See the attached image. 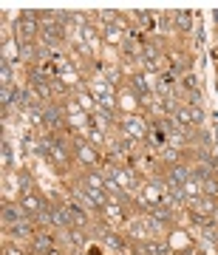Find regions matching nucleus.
<instances>
[{
	"instance_id": "obj_1",
	"label": "nucleus",
	"mask_w": 218,
	"mask_h": 255,
	"mask_svg": "<svg viewBox=\"0 0 218 255\" xmlns=\"http://www.w3.org/2000/svg\"><path fill=\"white\" fill-rule=\"evenodd\" d=\"M190 179H193V170L187 168V165H173L168 170V185H190Z\"/></svg>"
},
{
	"instance_id": "obj_2",
	"label": "nucleus",
	"mask_w": 218,
	"mask_h": 255,
	"mask_svg": "<svg viewBox=\"0 0 218 255\" xmlns=\"http://www.w3.org/2000/svg\"><path fill=\"white\" fill-rule=\"evenodd\" d=\"M20 207L26 210V213H32V216H40L43 210H46V202L40 199V196H34V193H23V202H20Z\"/></svg>"
},
{
	"instance_id": "obj_3",
	"label": "nucleus",
	"mask_w": 218,
	"mask_h": 255,
	"mask_svg": "<svg viewBox=\"0 0 218 255\" xmlns=\"http://www.w3.org/2000/svg\"><path fill=\"white\" fill-rule=\"evenodd\" d=\"M34 17H37V15H32V12H26V15L20 17V23H17V37H20V40H29V37H34V32H37Z\"/></svg>"
},
{
	"instance_id": "obj_4",
	"label": "nucleus",
	"mask_w": 218,
	"mask_h": 255,
	"mask_svg": "<svg viewBox=\"0 0 218 255\" xmlns=\"http://www.w3.org/2000/svg\"><path fill=\"white\" fill-rule=\"evenodd\" d=\"M66 216H68V221H71V224H80V227L88 221V219H85V213L80 210V207H74V204H68V207H66Z\"/></svg>"
},
{
	"instance_id": "obj_5",
	"label": "nucleus",
	"mask_w": 218,
	"mask_h": 255,
	"mask_svg": "<svg viewBox=\"0 0 218 255\" xmlns=\"http://www.w3.org/2000/svg\"><path fill=\"white\" fill-rule=\"evenodd\" d=\"M20 207H15V204H3V221L6 224H17L20 221V213H17Z\"/></svg>"
},
{
	"instance_id": "obj_6",
	"label": "nucleus",
	"mask_w": 218,
	"mask_h": 255,
	"mask_svg": "<svg viewBox=\"0 0 218 255\" xmlns=\"http://www.w3.org/2000/svg\"><path fill=\"white\" fill-rule=\"evenodd\" d=\"M142 253L145 255H168V247L159 244V241H148V244L142 247Z\"/></svg>"
},
{
	"instance_id": "obj_7",
	"label": "nucleus",
	"mask_w": 218,
	"mask_h": 255,
	"mask_svg": "<svg viewBox=\"0 0 218 255\" xmlns=\"http://www.w3.org/2000/svg\"><path fill=\"white\" fill-rule=\"evenodd\" d=\"M43 122H46L49 128H57V125L63 122V114H60L57 108H49V111H46V119H43Z\"/></svg>"
},
{
	"instance_id": "obj_8",
	"label": "nucleus",
	"mask_w": 218,
	"mask_h": 255,
	"mask_svg": "<svg viewBox=\"0 0 218 255\" xmlns=\"http://www.w3.org/2000/svg\"><path fill=\"white\" fill-rule=\"evenodd\" d=\"M176 23H179V32H190L193 15H190V12H179V15H176Z\"/></svg>"
},
{
	"instance_id": "obj_9",
	"label": "nucleus",
	"mask_w": 218,
	"mask_h": 255,
	"mask_svg": "<svg viewBox=\"0 0 218 255\" xmlns=\"http://www.w3.org/2000/svg\"><path fill=\"white\" fill-rule=\"evenodd\" d=\"M12 236H32V233H29V224H23V221L12 224Z\"/></svg>"
},
{
	"instance_id": "obj_10",
	"label": "nucleus",
	"mask_w": 218,
	"mask_h": 255,
	"mask_svg": "<svg viewBox=\"0 0 218 255\" xmlns=\"http://www.w3.org/2000/svg\"><path fill=\"white\" fill-rule=\"evenodd\" d=\"M204 193L207 196H218V179H207L204 182Z\"/></svg>"
},
{
	"instance_id": "obj_11",
	"label": "nucleus",
	"mask_w": 218,
	"mask_h": 255,
	"mask_svg": "<svg viewBox=\"0 0 218 255\" xmlns=\"http://www.w3.org/2000/svg\"><path fill=\"white\" fill-rule=\"evenodd\" d=\"M187 114H190V122H193V125H201V122H204V114L199 111V108H196V105H193Z\"/></svg>"
},
{
	"instance_id": "obj_12",
	"label": "nucleus",
	"mask_w": 218,
	"mask_h": 255,
	"mask_svg": "<svg viewBox=\"0 0 218 255\" xmlns=\"http://www.w3.org/2000/svg\"><path fill=\"white\" fill-rule=\"evenodd\" d=\"M199 139H201L204 148H210V145H213V134H210V131H201V134H199Z\"/></svg>"
},
{
	"instance_id": "obj_13",
	"label": "nucleus",
	"mask_w": 218,
	"mask_h": 255,
	"mask_svg": "<svg viewBox=\"0 0 218 255\" xmlns=\"http://www.w3.org/2000/svg\"><path fill=\"white\" fill-rule=\"evenodd\" d=\"M3 80H6V83L12 80V68H9V63H6V60H3Z\"/></svg>"
},
{
	"instance_id": "obj_14",
	"label": "nucleus",
	"mask_w": 218,
	"mask_h": 255,
	"mask_svg": "<svg viewBox=\"0 0 218 255\" xmlns=\"http://www.w3.org/2000/svg\"><path fill=\"white\" fill-rule=\"evenodd\" d=\"M3 162H6V165H12V151H9V145L3 148Z\"/></svg>"
},
{
	"instance_id": "obj_15",
	"label": "nucleus",
	"mask_w": 218,
	"mask_h": 255,
	"mask_svg": "<svg viewBox=\"0 0 218 255\" xmlns=\"http://www.w3.org/2000/svg\"><path fill=\"white\" fill-rule=\"evenodd\" d=\"M51 255H57V253H51Z\"/></svg>"
}]
</instances>
